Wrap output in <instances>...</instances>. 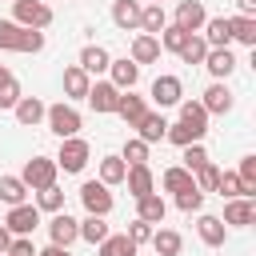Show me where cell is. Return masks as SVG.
I'll use <instances>...</instances> for the list:
<instances>
[{"label": "cell", "instance_id": "6da1fadb", "mask_svg": "<svg viewBox=\"0 0 256 256\" xmlns=\"http://www.w3.org/2000/svg\"><path fill=\"white\" fill-rule=\"evenodd\" d=\"M0 48L4 52H40L44 48V32L24 28L16 20H0Z\"/></svg>", "mask_w": 256, "mask_h": 256}, {"label": "cell", "instance_id": "7a4b0ae2", "mask_svg": "<svg viewBox=\"0 0 256 256\" xmlns=\"http://www.w3.org/2000/svg\"><path fill=\"white\" fill-rule=\"evenodd\" d=\"M88 160H92V144H88V140H80V136H64V140H60L56 168H64V172H84Z\"/></svg>", "mask_w": 256, "mask_h": 256}, {"label": "cell", "instance_id": "3957f363", "mask_svg": "<svg viewBox=\"0 0 256 256\" xmlns=\"http://www.w3.org/2000/svg\"><path fill=\"white\" fill-rule=\"evenodd\" d=\"M12 20L24 24V28L44 32V28L52 24V8H48L44 0H12Z\"/></svg>", "mask_w": 256, "mask_h": 256}, {"label": "cell", "instance_id": "277c9868", "mask_svg": "<svg viewBox=\"0 0 256 256\" xmlns=\"http://www.w3.org/2000/svg\"><path fill=\"white\" fill-rule=\"evenodd\" d=\"M56 160L52 156H32L28 164H24V172H20V180L28 184V192H40V188H48V184H56Z\"/></svg>", "mask_w": 256, "mask_h": 256}, {"label": "cell", "instance_id": "5b68a950", "mask_svg": "<svg viewBox=\"0 0 256 256\" xmlns=\"http://www.w3.org/2000/svg\"><path fill=\"white\" fill-rule=\"evenodd\" d=\"M44 120H48V128H52L60 140L80 132V112H76L72 104H64V100H60V104H52V108H44Z\"/></svg>", "mask_w": 256, "mask_h": 256}, {"label": "cell", "instance_id": "8992f818", "mask_svg": "<svg viewBox=\"0 0 256 256\" xmlns=\"http://www.w3.org/2000/svg\"><path fill=\"white\" fill-rule=\"evenodd\" d=\"M80 204L88 208V216H108L112 212V192L104 180H84L80 184Z\"/></svg>", "mask_w": 256, "mask_h": 256}, {"label": "cell", "instance_id": "52a82bcc", "mask_svg": "<svg viewBox=\"0 0 256 256\" xmlns=\"http://www.w3.org/2000/svg\"><path fill=\"white\" fill-rule=\"evenodd\" d=\"M4 228H8L12 236H32V232L40 228V208H36V204H12L8 216H4Z\"/></svg>", "mask_w": 256, "mask_h": 256}, {"label": "cell", "instance_id": "ba28073f", "mask_svg": "<svg viewBox=\"0 0 256 256\" xmlns=\"http://www.w3.org/2000/svg\"><path fill=\"white\" fill-rule=\"evenodd\" d=\"M148 96H152L156 108H172V104L184 100V84H180V76H168V72H164V76L152 80V92H148Z\"/></svg>", "mask_w": 256, "mask_h": 256}, {"label": "cell", "instance_id": "9c48e42d", "mask_svg": "<svg viewBox=\"0 0 256 256\" xmlns=\"http://www.w3.org/2000/svg\"><path fill=\"white\" fill-rule=\"evenodd\" d=\"M88 104H92V112H100V116H108V112H116V100H120V88L112 84V80H96V84H88V96H84Z\"/></svg>", "mask_w": 256, "mask_h": 256}, {"label": "cell", "instance_id": "30bf717a", "mask_svg": "<svg viewBox=\"0 0 256 256\" xmlns=\"http://www.w3.org/2000/svg\"><path fill=\"white\" fill-rule=\"evenodd\" d=\"M48 236H52V244L68 248L72 240H80V220H72V216L60 208V212H52V220H48Z\"/></svg>", "mask_w": 256, "mask_h": 256}, {"label": "cell", "instance_id": "8fae6325", "mask_svg": "<svg viewBox=\"0 0 256 256\" xmlns=\"http://www.w3.org/2000/svg\"><path fill=\"white\" fill-rule=\"evenodd\" d=\"M200 104H204V112H208V116H224V112H232V104H236V100H232V88H228L224 80H216V84H208V88H204V100H200Z\"/></svg>", "mask_w": 256, "mask_h": 256}, {"label": "cell", "instance_id": "7c38bea8", "mask_svg": "<svg viewBox=\"0 0 256 256\" xmlns=\"http://www.w3.org/2000/svg\"><path fill=\"white\" fill-rule=\"evenodd\" d=\"M204 20H208V12H204L200 0H180V4H176V20H172V24H180L184 32H200Z\"/></svg>", "mask_w": 256, "mask_h": 256}, {"label": "cell", "instance_id": "4fadbf2b", "mask_svg": "<svg viewBox=\"0 0 256 256\" xmlns=\"http://www.w3.org/2000/svg\"><path fill=\"white\" fill-rule=\"evenodd\" d=\"M220 220L232 224V228H248V224L256 220V204H252L248 196H236V200L224 204V216H220Z\"/></svg>", "mask_w": 256, "mask_h": 256}, {"label": "cell", "instance_id": "5bb4252c", "mask_svg": "<svg viewBox=\"0 0 256 256\" xmlns=\"http://www.w3.org/2000/svg\"><path fill=\"white\" fill-rule=\"evenodd\" d=\"M124 184H128V192L140 200V196H148V192L156 188V176H152V168H148V164H128Z\"/></svg>", "mask_w": 256, "mask_h": 256}, {"label": "cell", "instance_id": "9a60e30c", "mask_svg": "<svg viewBox=\"0 0 256 256\" xmlns=\"http://www.w3.org/2000/svg\"><path fill=\"white\" fill-rule=\"evenodd\" d=\"M140 0H116L112 4V24L120 28V32H136L140 28Z\"/></svg>", "mask_w": 256, "mask_h": 256}, {"label": "cell", "instance_id": "2e32d148", "mask_svg": "<svg viewBox=\"0 0 256 256\" xmlns=\"http://www.w3.org/2000/svg\"><path fill=\"white\" fill-rule=\"evenodd\" d=\"M204 68H208L216 80H228V76L236 72V56H232V48H208Z\"/></svg>", "mask_w": 256, "mask_h": 256}, {"label": "cell", "instance_id": "e0dca14e", "mask_svg": "<svg viewBox=\"0 0 256 256\" xmlns=\"http://www.w3.org/2000/svg\"><path fill=\"white\" fill-rule=\"evenodd\" d=\"M144 112H148L144 96H132V88H128V92H120V100H116V116H120V120H124L128 128H136Z\"/></svg>", "mask_w": 256, "mask_h": 256}, {"label": "cell", "instance_id": "ac0fdd59", "mask_svg": "<svg viewBox=\"0 0 256 256\" xmlns=\"http://www.w3.org/2000/svg\"><path fill=\"white\" fill-rule=\"evenodd\" d=\"M204 44H208V48H228V44H232L228 16H208V20H204Z\"/></svg>", "mask_w": 256, "mask_h": 256}, {"label": "cell", "instance_id": "d6986e66", "mask_svg": "<svg viewBox=\"0 0 256 256\" xmlns=\"http://www.w3.org/2000/svg\"><path fill=\"white\" fill-rule=\"evenodd\" d=\"M128 60H136V64H156V60H160V40L148 36V32H136V36H132V56H128Z\"/></svg>", "mask_w": 256, "mask_h": 256}, {"label": "cell", "instance_id": "ffe728a7", "mask_svg": "<svg viewBox=\"0 0 256 256\" xmlns=\"http://www.w3.org/2000/svg\"><path fill=\"white\" fill-rule=\"evenodd\" d=\"M108 72H112V84L120 88V92H128V88H136V80H140V64L136 60H112L108 64Z\"/></svg>", "mask_w": 256, "mask_h": 256}, {"label": "cell", "instance_id": "44dd1931", "mask_svg": "<svg viewBox=\"0 0 256 256\" xmlns=\"http://www.w3.org/2000/svg\"><path fill=\"white\" fill-rule=\"evenodd\" d=\"M196 232H200V240L208 244V248H224V236H228V228H224V220L220 216H200L196 220Z\"/></svg>", "mask_w": 256, "mask_h": 256}, {"label": "cell", "instance_id": "7402d4cb", "mask_svg": "<svg viewBox=\"0 0 256 256\" xmlns=\"http://www.w3.org/2000/svg\"><path fill=\"white\" fill-rule=\"evenodd\" d=\"M44 108H48L44 100H36V96H20L12 112H16V120H20L24 128H36V124L44 120Z\"/></svg>", "mask_w": 256, "mask_h": 256}, {"label": "cell", "instance_id": "603a6c76", "mask_svg": "<svg viewBox=\"0 0 256 256\" xmlns=\"http://www.w3.org/2000/svg\"><path fill=\"white\" fill-rule=\"evenodd\" d=\"M136 216H140V220H148V224H164V216H168L164 196H156V192L140 196V200H136Z\"/></svg>", "mask_w": 256, "mask_h": 256}, {"label": "cell", "instance_id": "cb8c5ba5", "mask_svg": "<svg viewBox=\"0 0 256 256\" xmlns=\"http://www.w3.org/2000/svg\"><path fill=\"white\" fill-rule=\"evenodd\" d=\"M180 248H184V240L176 228H152V252L156 256H180Z\"/></svg>", "mask_w": 256, "mask_h": 256}, {"label": "cell", "instance_id": "d4e9b609", "mask_svg": "<svg viewBox=\"0 0 256 256\" xmlns=\"http://www.w3.org/2000/svg\"><path fill=\"white\" fill-rule=\"evenodd\" d=\"M136 132H140V140H144V144H156V140H164L168 120H164L160 112H144V116H140V124H136Z\"/></svg>", "mask_w": 256, "mask_h": 256}, {"label": "cell", "instance_id": "484cf974", "mask_svg": "<svg viewBox=\"0 0 256 256\" xmlns=\"http://www.w3.org/2000/svg\"><path fill=\"white\" fill-rule=\"evenodd\" d=\"M108 64H112V56H108V48H100V44H84V52H80V68L92 76V72H108Z\"/></svg>", "mask_w": 256, "mask_h": 256}, {"label": "cell", "instance_id": "4316f807", "mask_svg": "<svg viewBox=\"0 0 256 256\" xmlns=\"http://www.w3.org/2000/svg\"><path fill=\"white\" fill-rule=\"evenodd\" d=\"M88 84H92V80H88V72H84L80 64L64 68V92H68L72 100H84V96H88Z\"/></svg>", "mask_w": 256, "mask_h": 256}, {"label": "cell", "instance_id": "83f0119b", "mask_svg": "<svg viewBox=\"0 0 256 256\" xmlns=\"http://www.w3.org/2000/svg\"><path fill=\"white\" fill-rule=\"evenodd\" d=\"M228 28H232V40L256 48V16H228Z\"/></svg>", "mask_w": 256, "mask_h": 256}, {"label": "cell", "instance_id": "f1b7e54d", "mask_svg": "<svg viewBox=\"0 0 256 256\" xmlns=\"http://www.w3.org/2000/svg\"><path fill=\"white\" fill-rule=\"evenodd\" d=\"M0 200L12 208V204H24L28 200V184L20 176H0Z\"/></svg>", "mask_w": 256, "mask_h": 256}, {"label": "cell", "instance_id": "f546056e", "mask_svg": "<svg viewBox=\"0 0 256 256\" xmlns=\"http://www.w3.org/2000/svg\"><path fill=\"white\" fill-rule=\"evenodd\" d=\"M96 248H100L96 256H136V244H132L124 232H120V236H112V232H108V236H104Z\"/></svg>", "mask_w": 256, "mask_h": 256}, {"label": "cell", "instance_id": "4dcf8cb0", "mask_svg": "<svg viewBox=\"0 0 256 256\" xmlns=\"http://www.w3.org/2000/svg\"><path fill=\"white\" fill-rule=\"evenodd\" d=\"M168 24V16H164V4H148V8H140V32H148V36H160V28Z\"/></svg>", "mask_w": 256, "mask_h": 256}, {"label": "cell", "instance_id": "1f68e13d", "mask_svg": "<svg viewBox=\"0 0 256 256\" xmlns=\"http://www.w3.org/2000/svg\"><path fill=\"white\" fill-rule=\"evenodd\" d=\"M180 120L192 124L196 132H208V112H204L200 100H180Z\"/></svg>", "mask_w": 256, "mask_h": 256}, {"label": "cell", "instance_id": "d6a6232c", "mask_svg": "<svg viewBox=\"0 0 256 256\" xmlns=\"http://www.w3.org/2000/svg\"><path fill=\"white\" fill-rule=\"evenodd\" d=\"M164 140H172L176 148H184V144H196V140H204V132H196L192 124H184V120H176V124H168V132H164Z\"/></svg>", "mask_w": 256, "mask_h": 256}, {"label": "cell", "instance_id": "836d02e7", "mask_svg": "<svg viewBox=\"0 0 256 256\" xmlns=\"http://www.w3.org/2000/svg\"><path fill=\"white\" fill-rule=\"evenodd\" d=\"M160 184H164V192H184V188H192L196 180H192V172L188 168H164V176H160Z\"/></svg>", "mask_w": 256, "mask_h": 256}, {"label": "cell", "instance_id": "e575fe53", "mask_svg": "<svg viewBox=\"0 0 256 256\" xmlns=\"http://www.w3.org/2000/svg\"><path fill=\"white\" fill-rule=\"evenodd\" d=\"M212 192H216V196H224V200H236V196H244V180H240L236 172H220ZM248 200H252V196H248Z\"/></svg>", "mask_w": 256, "mask_h": 256}, {"label": "cell", "instance_id": "d590c367", "mask_svg": "<svg viewBox=\"0 0 256 256\" xmlns=\"http://www.w3.org/2000/svg\"><path fill=\"white\" fill-rule=\"evenodd\" d=\"M16 100H20V84H16V76L0 64V112H4V108H16Z\"/></svg>", "mask_w": 256, "mask_h": 256}, {"label": "cell", "instance_id": "8d00e7d4", "mask_svg": "<svg viewBox=\"0 0 256 256\" xmlns=\"http://www.w3.org/2000/svg\"><path fill=\"white\" fill-rule=\"evenodd\" d=\"M176 56H180L184 64H204V56H208V44H204V36H196V32H192Z\"/></svg>", "mask_w": 256, "mask_h": 256}, {"label": "cell", "instance_id": "74e56055", "mask_svg": "<svg viewBox=\"0 0 256 256\" xmlns=\"http://www.w3.org/2000/svg\"><path fill=\"white\" fill-rule=\"evenodd\" d=\"M124 172H128V164L120 160V156H104L100 160V180L112 188V184H124Z\"/></svg>", "mask_w": 256, "mask_h": 256}, {"label": "cell", "instance_id": "f35d334b", "mask_svg": "<svg viewBox=\"0 0 256 256\" xmlns=\"http://www.w3.org/2000/svg\"><path fill=\"white\" fill-rule=\"evenodd\" d=\"M188 36H192V32H184V28H180V24H164V28H160V36H156V40H160V48H168V52H180V48H184V40H188Z\"/></svg>", "mask_w": 256, "mask_h": 256}, {"label": "cell", "instance_id": "ab89813d", "mask_svg": "<svg viewBox=\"0 0 256 256\" xmlns=\"http://www.w3.org/2000/svg\"><path fill=\"white\" fill-rule=\"evenodd\" d=\"M108 236V224H104V216H88V220H80V240H88V244H100Z\"/></svg>", "mask_w": 256, "mask_h": 256}, {"label": "cell", "instance_id": "60d3db41", "mask_svg": "<svg viewBox=\"0 0 256 256\" xmlns=\"http://www.w3.org/2000/svg\"><path fill=\"white\" fill-rule=\"evenodd\" d=\"M216 176H220V168H216L212 160H204V164L192 172V180H196V188H200V192H212V188H216Z\"/></svg>", "mask_w": 256, "mask_h": 256}, {"label": "cell", "instance_id": "b9f144b4", "mask_svg": "<svg viewBox=\"0 0 256 256\" xmlns=\"http://www.w3.org/2000/svg\"><path fill=\"white\" fill-rule=\"evenodd\" d=\"M176 208L180 212H200L204 208V192L192 184V188H184V192H176Z\"/></svg>", "mask_w": 256, "mask_h": 256}, {"label": "cell", "instance_id": "7bdbcfd3", "mask_svg": "<svg viewBox=\"0 0 256 256\" xmlns=\"http://www.w3.org/2000/svg\"><path fill=\"white\" fill-rule=\"evenodd\" d=\"M120 160H124V164H148V144H144L140 136H136V140H128V144H124V152H120Z\"/></svg>", "mask_w": 256, "mask_h": 256}, {"label": "cell", "instance_id": "ee69618b", "mask_svg": "<svg viewBox=\"0 0 256 256\" xmlns=\"http://www.w3.org/2000/svg\"><path fill=\"white\" fill-rule=\"evenodd\" d=\"M236 176L244 180V196H256V156H244L240 168H236Z\"/></svg>", "mask_w": 256, "mask_h": 256}, {"label": "cell", "instance_id": "f6af8a7d", "mask_svg": "<svg viewBox=\"0 0 256 256\" xmlns=\"http://www.w3.org/2000/svg\"><path fill=\"white\" fill-rule=\"evenodd\" d=\"M180 160H184L180 168H188V172H196V168H200V164L208 160V152H204V144L196 140V144H184V156H180Z\"/></svg>", "mask_w": 256, "mask_h": 256}, {"label": "cell", "instance_id": "bcb514c9", "mask_svg": "<svg viewBox=\"0 0 256 256\" xmlns=\"http://www.w3.org/2000/svg\"><path fill=\"white\" fill-rule=\"evenodd\" d=\"M40 208H44V212H60V208H64V192H60L56 184L40 188Z\"/></svg>", "mask_w": 256, "mask_h": 256}, {"label": "cell", "instance_id": "7dc6e473", "mask_svg": "<svg viewBox=\"0 0 256 256\" xmlns=\"http://www.w3.org/2000/svg\"><path fill=\"white\" fill-rule=\"evenodd\" d=\"M124 236H128V240H132V244H136V248H140V244H148V240H152V224H148V220H140V216H136V220H132V224H128V232H124Z\"/></svg>", "mask_w": 256, "mask_h": 256}, {"label": "cell", "instance_id": "c3c4849f", "mask_svg": "<svg viewBox=\"0 0 256 256\" xmlns=\"http://www.w3.org/2000/svg\"><path fill=\"white\" fill-rule=\"evenodd\" d=\"M40 248L32 244V236H12V244H8V256H36Z\"/></svg>", "mask_w": 256, "mask_h": 256}, {"label": "cell", "instance_id": "681fc988", "mask_svg": "<svg viewBox=\"0 0 256 256\" xmlns=\"http://www.w3.org/2000/svg\"><path fill=\"white\" fill-rule=\"evenodd\" d=\"M236 8H240V16H256V0H236Z\"/></svg>", "mask_w": 256, "mask_h": 256}, {"label": "cell", "instance_id": "f907efd6", "mask_svg": "<svg viewBox=\"0 0 256 256\" xmlns=\"http://www.w3.org/2000/svg\"><path fill=\"white\" fill-rule=\"evenodd\" d=\"M36 256H72V252H68V248H60V244H48V248H44V252H36Z\"/></svg>", "mask_w": 256, "mask_h": 256}, {"label": "cell", "instance_id": "816d5d0a", "mask_svg": "<svg viewBox=\"0 0 256 256\" xmlns=\"http://www.w3.org/2000/svg\"><path fill=\"white\" fill-rule=\"evenodd\" d=\"M8 244H12V232L0 224V252H8Z\"/></svg>", "mask_w": 256, "mask_h": 256}, {"label": "cell", "instance_id": "f5cc1de1", "mask_svg": "<svg viewBox=\"0 0 256 256\" xmlns=\"http://www.w3.org/2000/svg\"><path fill=\"white\" fill-rule=\"evenodd\" d=\"M152 4H164V0H152Z\"/></svg>", "mask_w": 256, "mask_h": 256}, {"label": "cell", "instance_id": "db71d44e", "mask_svg": "<svg viewBox=\"0 0 256 256\" xmlns=\"http://www.w3.org/2000/svg\"><path fill=\"white\" fill-rule=\"evenodd\" d=\"M0 256H8V252H0Z\"/></svg>", "mask_w": 256, "mask_h": 256}]
</instances>
